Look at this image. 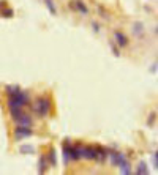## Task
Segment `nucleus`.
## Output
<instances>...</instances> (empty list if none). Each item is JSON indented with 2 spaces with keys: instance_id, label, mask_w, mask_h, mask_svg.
<instances>
[{
  "instance_id": "nucleus-14",
  "label": "nucleus",
  "mask_w": 158,
  "mask_h": 175,
  "mask_svg": "<svg viewBox=\"0 0 158 175\" xmlns=\"http://www.w3.org/2000/svg\"><path fill=\"white\" fill-rule=\"evenodd\" d=\"M5 90H7L8 95H14V93H18L21 89H19V85H14V84H13V85H7Z\"/></svg>"
},
{
  "instance_id": "nucleus-3",
  "label": "nucleus",
  "mask_w": 158,
  "mask_h": 175,
  "mask_svg": "<svg viewBox=\"0 0 158 175\" xmlns=\"http://www.w3.org/2000/svg\"><path fill=\"white\" fill-rule=\"evenodd\" d=\"M32 134H33V131L30 129V126H19L18 125V128L14 129V139L16 141H22L25 137H30Z\"/></svg>"
},
{
  "instance_id": "nucleus-20",
  "label": "nucleus",
  "mask_w": 158,
  "mask_h": 175,
  "mask_svg": "<svg viewBox=\"0 0 158 175\" xmlns=\"http://www.w3.org/2000/svg\"><path fill=\"white\" fill-rule=\"evenodd\" d=\"M152 161H153V164H155V167H156V166H158V161H156V153L152 156Z\"/></svg>"
},
{
  "instance_id": "nucleus-19",
  "label": "nucleus",
  "mask_w": 158,
  "mask_h": 175,
  "mask_svg": "<svg viewBox=\"0 0 158 175\" xmlns=\"http://www.w3.org/2000/svg\"><path fill=\"white\" fill-rule=\"evenodd\" d=\"M92 25H93V30H95V32H100V25H98L97 22H92Z\"/></svg>"
},
{
  "instance_id": "nucleus-4",
  "label": "nucleus",
  "mask_w": 158,
  "mask_h": 175,
  "mask_svg": "<svg viewBox=\"0 0 158 175\" xmlns=\"http://www.w3.org/2000/svg\"><path fill=\"white\" fill-rule=\"evenodd\" d=\"M82 158H86V159H97V147L84 145V148H82Z\"/></svg>"
},
{
  "instance_id": "nucleus-8",
  "label": "nucleus",
  "mask_w": 158,
  "mask_h": 175,
  "mask_svg": "<svg viewBox=\"0 0 158 175\" xmlns=\"http://www.w3.org/2000/svg\"><path fill=\"white\" fill-rule=\"evenodd\" d=\"M70 150H71V144H70L68 141H65V144H63V161H65V164H68V162L71 161Z\"/></svg>"
},
{
  "instance_id": "nucleus-12",
  "label": "nucleus",
  "mask_w": 158,
  "mask_h": 175,
  "mask_svg": "<svg viewBox=\"0 0 158 175\" xmlns=\"http://www.w3.org/2000/svg\"><path fill=\"white\" fill-rule=\"evenodd\" d=\"M22 107H10V114H11V118L13 120H16L19 115H22Z\"/></svg>"
},
{
  "instance_id": "nucleus-1",
  "label": "nucleus",
  "mask_w": 158,
  "mask_h": 175,
  "mask_svg": "<svg viewBox=\"0 0 158 175\" xmlns=\"http://www.w3.org/2000/svg\"><path fill=\"white\" fill-rule=\"evenodd\" d=\"M29 103H30V96L24 90H19L14 95H8V107H22L24 109L25 106H29Z\"/></svg>"
},
{
  "instance_id": "nucleus-16",
  "label": "nucleus",
  "mask_w": 158,
  "mask_h": 175,
  "mask_svg": "<svg viewBox=\"0 0 158 175\" xmlns=\"http://www.w3.org/2000/svg\"><path fill=\"white\" fill-rule=\"evenodd\" d=\"M19 152H21V153H33V152H35V147H33V145H22V147L19 148Z\"/></svg>"
},
{
  "instance_id": "nucleus-6",
  "label": "nucleus",
  "mask_w": 158,
  "mask_h": 175,
  "mask_svg": "<svg viewBox=\"0 0 158 175\" xmlns=\"http://www.w3.org/2000/svg\"><path fill=\"white\" fill-rule=\"evenodd\" d=\"M14 121L19 126H32V117L29 114H25V112H22V115H19Z\"/></svg>"
},
{
  "instance_id": "nucleus-11",
  "label": "nucleus",
  "mask_w": 158,
  "mask_h": 175,
  "mask_svg": "<svg viewBox=\"0 0 158 175\" xmlns=\"http://www.w3.org/2000/svg\"><path fill=\"white\" fill-rule=\"evenodd\" d=\"M106 158H108V152L104 148H101V147H97V159L103 162Z\"/></svg>"
},
{
  "instance_id": "nucleus-18",
  "label": "nucleus",
  "mask_w": 158,
  "mask_h": 175,
  "mask_svg": "<svg viewBox=\"0 0 158 175\" xmlns=\"http://www.w3.org/2000/svg\"><path fill=\"white\" fill-rule=\"evenodd\" d=\"M138 173H149V170H147V166H145V162H139V169H138Z\"/></svg>"
},
{
  "instance_id": "nucleus-7",
  "label": "nucleus",
  "mask_w": 158,
  "mask_h": 175,
  "mask_svg": "<svg viewBox=\"0 0 158 175\" xmlns=\"http://www.w3.org/2000/svg\"><path fill=\"white\" fill-rule=\"evenodd\" d=\"M73 3H74L73 7H74L79 13H81V14H84V16H87V14H89V8L86 7V3H84V2H81V0H76V2H73Z\"/></svg>"
},
{
  "instance_id": "nucleus-15",
  "label": "nucleus",
  "mask_w": 158,
  "mask_h": 175,
  "mask_svg": "<svg viewBox=\"0 0 158 175\" xmlns=\"http://www.w3.org/2000/svg\"><path fill=\"white\" fill-rule=\"evenodd\" d=\"M133 27H134V28H133V32H134L138 36L144 32V25H142V22H134V25H133Z\"/></svg>"
},
{
  "instance_id": "nucleus-13",
  "label": "nucleus",
  "mask_w": 158,
  "mask_h": 175,
  "mask_svg": "<svg viewBox=\"0 0 158 175\" xmlns=\"http://www.w3.org/2000/svg\"><path fill=\"white\" fill-rule=\"evenodd\" d=\"M45 5L48 7V10H49V13L51 14H57V10H55V5H54V0H45Z\"/></svg>"
},
{
  "instance_id": "nucleus-9",
  "label": "nucleus",
  "mask_w": 158,
  "mask_h": 175,
  "mask_svg": "<svg viewBox=\"0 0 158 175\" xmlns=\"http://www.w3.org/2000/svg\"><path fill=\"white\" fill-rule=\"evenodd\" d=\"M46 158H48V162H49L51 166H55V164H57V156H55V150H54L52 147L49 148V155H48Z\"/></svg>"
},
{
  "instance_id": "nucleus-17",
  "label": "nucleus",
  "mask_w": 158,
  "mask_h": 175,
  "mask_svg": "<svg viewBox=\"0 0 158 175\" xmlns=\"http://www.w3.org/2000/svg\"><path fill=\"white\" fill-rule=\"evenodd\" d=\"M0 13H2L5 18H13V14H14V11H13L11 8H8V7H7V8H3V11H0Z\"/></svg>"
},
{
  "instance_id": "nucleus-5",
  "label": "nucleus",
  "mask_w": 158,
  "mask_h": 175,
  "mask_svg": "<svg viewBox=\"0 0 158 175\" xmlns=\"http://www.w3.org/2000/svg\"><path fill=\"white\" fill-rule=\"evenodd\" d=\"M114 36H115V41H117V44H118V46L125 48V46L128 44V36H127L124 32L115 30V32H114Z\"/></svg>"
},
{
  "instance_id": "nucleus-10",
  "label": "nucleus",
  "mask_w": 158,
  "mask_h": 175,
  "mask_svg": "<svg viewBox=\"0 0 158 175\" xmlns=\"http://www.w3.org/2000/svg\"><path fill=\"white\" fill-rule=\"evenodd\" d=\"M48 164H49V162H48V158H46V156H41V158H40V169H38V172H40V173H45L46 169H48V167H46Z\"/></svg>"
},
{
  "instance_id": "nucleus-2",
  "label": "nucleus",
  "mask_w": 158,
  "mask_h": 175,
  "mask_svg": "<svg viewBox=\"0 0 158 175\" xmlns=\"http://www.w3.org/2000/svg\"><path fill=\"white\" fill-rule=\"evenodd\" d=\"M32 111L38 115V117H46L48 114H49V111H51V100L49 98H36L35 101H33V104H32Z\"/></svg>"
}]
</instances>
